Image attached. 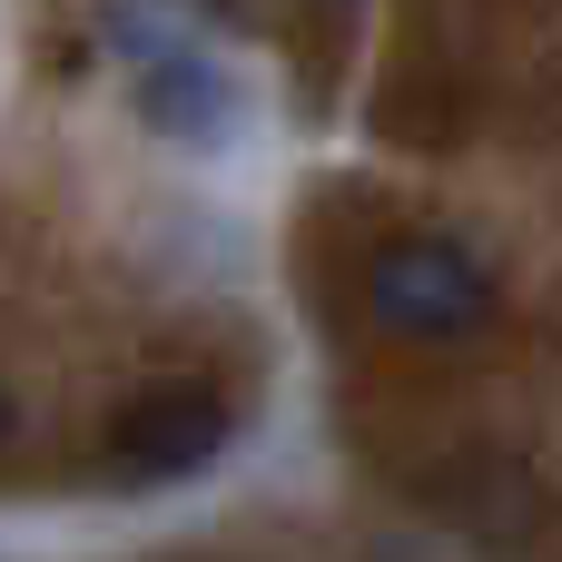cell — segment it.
Here are the masks:
<instances>
[{"mask_svg":"<svg viewBox=\"0 0 562 562\" xmlns=\"http://www.w3.org/2000/svg\"><path fill=\"white\" fill-rule=\"evenodd\" d=\"M366 306L405 346H454V336H474L494 316V277L454 237H385L366 257Z\"/></svg>","mask_w":562,"mask_h":562,"instance_id":"1","label":"cell"},{"mask_svg":"<svg viewBox=\"0 0 562 562\" xmlns=\"http://www.w3.org/2000/svg\"><path fill=\"white\" fill-rule=\"evenodd\" d=\"M138 119L168 138V148H198V158H227L257 119V89L237 79L227 49H178V59H148L138 69Z\"/></svg>","mask_w":562,"mask_h":562,"instance_id":"2","label":"cell"},{"mask_svg":"<svg viewBox=\"0 0 562 562\" xmlns=\"http://www.w3.org/2000/svg\"><path fill=\"white\" fill-rule=\"evenodd\" d=\"M217 454H227V405L207 385H148L109 425V474H128V484H188Z\"/></svg>","mask_w":562,"mask_h":562,"instance_id":"3","label":"cell"},{"mask_svg":"<svg viewBox=\"0 0 562 562\" xmlns=\"http://www.w3.org/2000/svg\"><path fill=\"white\" fill-rule=\"evenodd\" d=\"M99 20H109V49H119L128 69L178 59V49H217V40H207V30H217L207 0H99Z\"/></svg>","mask_w":562,"mask_h":562,"instance_id":"4","label":"cell"},{"mask_svg":"<svg viewBox=\"0 0 562 562\" xmlns=\"http://www.w3.org/2000/svg\"><path fill=\"white\" fill-rule=\"evenodd\" d=\"M0 445H10V385H0Z\"/></svg>","mask_w":562,"mask_h":562,"instance_id":"5","label":"cell"}]
</instances>
